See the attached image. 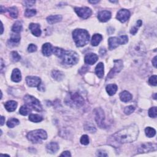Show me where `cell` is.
<instances>
[{"label": "cell", "mask_w": 157, "mask_h": 157, "mask_svg": "<svg viewBox=\"0 0 157 157\" xmlns=\"http://www.w3.org/2000/svg\"><path fill=\"white\" fill-rule=\"evenodd\" d=\"M60 156H71V155L69 151H65V152H63V153L60 155Z\"/></svg>", "instance_id": "bcb514c9"}, {"label": "cell", "mask_w": 157, "mask_h": 157, "mask_svg": "<svg viewBox=\"0 0 157 157\" xmlns=\"http://www.w3.org/2000/svg\"><path fill=\"white\" fill-rule=\"evenodd\" d=\"M46 150L50 154H55L59 150V146L57 142H52L46 145Z\"/></svg>", "instance_id": "ac0fdd59"}, {"label": "cell", "mask_w": 157, "mask_h": 157, "mask_svg": "<svg viewBox=\"0 0 157 157\" xmlns=\"http://www.w3.org/2000/svg\"><path fill=\"white\" fill-rule=\"evenodd\" d=\"M53 53L68 65H74L78 62V54L72 50H66L59 47L53 48Z\"/></svg>", "instance_id": "7a4b0ae2"}, {"label": "cell", "mask_w": 157, "mask_h": 157, "mask_svg": "<svg viewBox=\"0 0 157 157\" xmlns=\"http://www.w3.org/2000/svg\"><path fill=\"white\" fill-rule=\"evenodd\" d=\"M11 58L12 59V60L15 62L20 61V58H21L20 55H18V53L16 51H14V52H11Z\"/></svg>", "instance_id": "d590c367"}, {"label": "cell", "mask_w": 157, "mask_h": 157, "mask_svg": "<svg viewBox=\"0 0 157 157\" xmlns=\"http://www.w3.org/2000/svg\"><path fill=\"white\" fill-rule=\"evenodd\" d=\"M106 91H107L108 93L110 95V96H112L114 95H115V93H116L117 91V85L115 84H109L108 85H107L106 88Z\"/></svg>", "instance_id": "484cf974"}, {"label": "cell", "mask_w": 157, "mask_h": 157, "mask_svg": "<svg viewBox=\"0 0 157 157\" xmlns=\"http://www.w3.org/2000/svg\"><path fill=\"white\" fill-rule=\"evenodd\" d=\"M98 60V56L95 53H89L85 57V63L88 64H94Z\"/></svg>", "instance_id": "2e32d148"}, {"label": "cell", "mask_w": 157, "mask_h": 157, "mask_svg": "<svg viewBox=\"0 0 157 157\" xmlns=\"http://www.w3.org/2000/svg\"><path fill=\"white\" fill-rule=\"evenodd\" d=\"M4 122H5V118H4V117L2 116L1 118V126L3 125Z\"/></svg>", "instance_id": "f907efd6"}, {"label": "cell", "mask_w": 157, "mask_h": 157, "mask_svg": "<svg viewBox=\"0 0 157 157\" xmlns=\"http://www.w3.org/2000/svg\"><path fill=\"white\" fill-rule=\"evenodd\" d=\"M130 17V12L127 9H120L117 15V18L122 23H125L127 22Z\"/></svg>", "instance_id": "4fadbf2b"}, {"label": "cell", "mask_w": 157, "mask_h": 157, "mask_svg": "<svg viewBox=\"0 0 157 157\" xmlns=\"http://www.w3.org/2000/svg\"><path fill=\"white\" fill-rule=\"evenodd\" d=\"M145 133L146 136L148 137H153L156 135V131L155 129L151 127H147L145 128Z\"/></svg>", "instance_id": "4dcf8cb0"}, {"label": "cell", "mask_w": 157, "mask_h": 157, "mask_svg": "<svg viewBox=\"0 0 157 157\" xmlns=\"http://www.w3.org/2000/svg\"><path fill=\"white\" fill-rule=\"evenodd\" d=\"M4 106L8 112H13L17 107V103L15 101H9L5 103Z\"/></svg>", "instance_id": "44dd1931"}, {"label": "cell", "mask_w": 157, "mask_h": 157, "mask_svg": "<svg viewBox=\"0 0 157 157\" xmlns=\"http://www.w3.org/2000/svg\"><path fill=\"white\" fill-rule=\"evenodd\" d=\"M36 11L35 9H26L25 12V16L28 17H30L36 15Z\"/></svg>", "instance_id": "8d00e7d4"}, {"label": "cell", "mask_w": 157, "mask_h": 157, "mask_svg": "<svg viewBox=\"0 0 157 157\" xmlns=\"http://www.w3.org/2000/svg\"><path fill=\"white\" fill-rule=\"evenodd\" d=\"M1 27H2V30H1V34L2 35V34H3V30H4V28H3V24H1Z\"/></svg>", "instance_id": "db71d44e"}, {"label": "cell", "mask_w": 157, "mask_h": 157, "mask_svg": "<svg viewBox=\"0 0 157 157\" xmlns=\"http://www.w3.org/2000/svg\"><path fill=\"white\" fill-rule=\"evenodd\" d=\"M81 142L83 145H87L89 144V138L87 135L82 136L81 139Z\"/></svg>", "instance_id": "ab89813d"}, {"label": "cell", "mask_w": 157, "mask_h": 157, "mask_svg": "<svg viewBox=\"0 0 157 157\" xmlns=\"http://www.w3.org/2000/svg\"><path fill=\"white\" fill-rule=\"evenodd\" d=\"M26 82L27 85L30 87H39L41 84V78L36 76H28L26 78Z\"/></svg>", "instance_id": "5bb4252c"}, {"label": "cell", "mask_w": 157, "mask_h": 157, "mask_svg": "<svg viewBox=\"0 0 157 157\" xmlns=\"http://www.w3.org/2000/svg\"><path fill=\"white\" fill-rule=\"evenodd\" d=\"M128 42V38L126 35L117 37H111L108 40L109 47L110 50H113L117 48L119 45L125 44Z\"/></svg>", "instance_id": "8992f818"}, {"label": "cell", "mask_w": 157, "mask_h": 157, "mask_svg": "<svg viewBox=\"0 0 157 157\" xmlns=\"http://www.w3.org/2000/svg\"><path fill=\"white\" fill-rule=\"evenodd\" d=\"M29 28L33 35L35 36H40L41 35V30L40 25L37 24H30L29 25Z\"/></svg>", "instance_id": "e0dca14e"}, {"label": "cell", "mask_w": 157, "mask_h": 157, "mask_svg": "<svg viewBox=\"0 0 157 157\" xmlns=\"http://www.w3.org/2000/svg\"><path fill=\"white\" fill-rule=\"evenodd\" d=\"M37 50V47L36 45L33 44H31L29 45L28 47V51L30 53L32 52H35Z\"/></svg>", "instance_id": "b9f144b4"}, {"label": "cell", "mask_w": 157, "mask_h": 157, "mask_svg": "<svg viewBox=\"0 0 157 157\" xmlns=\"http://www.w3.org/2000/svg\"><path fill=\"white\" fill-rule=\"evenodd\" d=\"M22 23L19 21L15 22V24L13 25L12 28V31L16 33H19L22 31Z\"/></svg>", "instance_id": "f1b7e54d"}, {"label": "cell", "mask_w": 157, "mask_h": 157, "mask_svg": "<svg viewBox=\"0 0 157 157\" xmlns=\"http://www.w3.org/2000/svg\"><path fill=\"white\" fill-rule=\"evenodd\" d=\"M19 123H20V122L18 119L13 118L9 120L7 123V125L9 128H12L14 127H15L16 126H17V125L19 124Z\"/></svg>", "instance_id": "1f68e13d"}, {"label": "cell", "mask_w": 157, "mask_h": 157, "mask_svg": "<svg viewBox=\"0 0 157 157\" xmlns=\"http://www.w3.org/2000/svg\"><path fill=\"white\" fill-rule=\"evenodd\" d=\"M156 78L157 77L156 75L151 76L149 80V84L153 86H156Z\"/></svg>", "instance_id": "60d3db41"}, {"label": "cell", "mask_w": 157, "mask_h": 157, "mask_svg": "<svg viewBox=\"0 0 157 157\" xmlns=\"http://www.w3.org/2000/svg\"><path fill=\"white\" fill-rule=\"evenodd\" d=\"M35 3V1H25L24 2V6L26 7H31Z\"/></svg>", "instance_id": "7bdbcfd3"}, {"label": "cell", "mask_w": 157, "mask_h": 157, "mask_svg": "<svg viewBox=\"0 0 157 157\" xmlns=\"http://www.w3.org/2000/svg\"><path fill=\"white\" fill-rule=\"evenodd\" d=\"M149 115L152 118H156L157 113H156V108L153 107L149 109Z\"/></svg>", "instance_id": "f35d334b"}, {"label": "cell", "mask_w": 157, "mask_h": 157, "mask_svg": "<svg viewBox=\"0 0 157 157\" xmlns=\"http://www.w3.org/2000/svg\"><path fill=\"white\" fill-rule=\"evenodd\" d=\"M31 112V110L29 107H28L26 106H22V107L20 108L19 112L22 115H27L30 112Z\"/></svg>", "instance_id": "836d02e7"}, {"label": "cell", "mask_w": 157, "mask_h": 157, "mask_svg": "<svg viewBox=\"0 0 157 157\" xmlns=\"http://www.w3.org/2000/svg\"><path fill=\"white\" fill-rule=\"evenodd\" d=\"M52 76L55 80L58 81H61L63 80L64 77V74L62 71L54 70L52 72Z\"/></svg>", "instance_id": "83f0119b"}, {"label": "cell", "mask_w": 157, "mask_h": 157, "mask_svg": "<svg viewBox=\"0 0 157 157\" xmlns=\"http://www.w3.org/2000/svg\"><path fill=\"white\" fill-rule=\"evenodd\" d=\"M114 67L112 69L109 73L108 74L107 77H106V81L108 79H110L112 77H114L117 73L120 72L123 68V61L121 60H114Z\"/></svg>", "instance_id": "9c48e42d"}, {"label": "cell", "mask_w": 157, "mask_h": 157, "mask_svg": "<svg viewBox=\"0 0 157 157\" xmlns=\"http://www.w3.org/2000/svg\"><path fill=\"white\" fill-rule=\"evenodd\" d=\"M95 120L98 125L101 128H106L104 122L105 115L103 110L101 108H96L95 109Z\"/></svg>", "instance_id": "30bf717a"}, {"label": "cell", "mask_w": 157, "mask_h": 157, "mask_svg": "<svg viewBox=\"0 0 157 157\" xmlns=\"http://www.w3.org/2000/svg\"><path fill=\"white\" fill-rule=\"evenodd\" d=\"M97 155L99 156H107L108 154L106 152H104L103 150H99L97 153Z\"/></svg>", "instance_id": "ee69618b"}, {"label": "cell", "mask_w": 157, "mask_h": 157, "mask_svg": "<svg viewBox=\"0 0 157 157\" xmlns=\"http://www.w3.org/2000/svg\"><path fill=\"white\" fill-rule=\"evenodd\" d=\"M53 48L50 43H45L43 45L42 52L45 56H50L53 53Z\"/></svg>", "instance_id": "d6986e66"}, {"label": "cell", "mask_w": 157, "mask_h": 157, "mask_svg": "<svg viewBox=\"0 0 157 157\" xmlns=\"http://www.w3.org/2000/svg\"><path fill=\"white\" fill-rule=\"evenodd\" d=\"M62 16L60 15H55V16H50L47 17V21L49 24H54L62 21Z\"/></svg>", "instance_id": "603a6c76"}, {"label": "cell", "mask_w": 157, "mask_h": 157, "mask_svg": "<svg viewBox=\"0 0 157 157\" xmlns=\"http://www.w3.org/2000/svg\"><path fill=\"white\" fill-rule=\"evenodd\" d=\"M38 90L41 91H44L45 90V88L42 84H41L38 87Z\"/></svg>", "instance_id": "c3c4849f"}, {"label": "cell", "mask_w": 157, "mask_h": 157, "mask_svg": "<svg viewBox=\"0 0 157 157\" xmlns=\"http://www.w3.org/2000/svg\"><path fill=\"white\" fill-rule=\"evenodd\" d=\"M72 37L77 47H83L89 42L90 35L85 30L76 29L72 32Z\"/></svg>", "instance_id": "3957f363"}, {"label": "cell", "mask_w": 157, "mask_h": 157, "mask_svg": "<svg viewBox=\"0 0 157 157\" xmlns=\"http://www.w3.org/2000/svg\"><path fill=\"white\" fill-rule=\"evenodd\" d=\"M74 10L78 16L82 18H84V19H87V18L90 17L92 13L91 9L87 7H75Z\"/></svg>", "instance_id": "7c38bea8"}, {"label": "cell", "mask_w": 157, "mask_h": 157, "mask_svg": "<svg viewBox=\"0 0 157 157\" xmlns=\"http://www.w3.org/2000/svg\"><path fill=\"white\" fill-rule=\"evenodd\" d=\"M26 137L30 141L36 144L47 139V133L43 130H36L28 133Z\"/></svg>", "instance_id": "5b68a950"}, {"label": "cell", "mask_w": 157, "mask_h": 157, "mask_svg": "<svg viewBox=\"0 0 157 157\" xmlns=\"http://www.w3.org/2000/svg\"><path fill=\"white\" fill-rule=\"evenodd\" d=\"M111 18V13L108 11H103L98 13V18L101 22H106Z\"/></svg>", "instance_id": "9a60e30c"}, {"label": "cell", "mask_w": 157, "mask_h": 157, "mask_svg": "<svg viewBox=\"0 0 157 157\" xmlns=\"http://www.w3.org/2000/svg\"><path fill=\"white\" fill-rule=\"evenodd\" d=\"M130 53L134 56H142L146 52V49L142 43H138L131 45L130 49Z\"/></svg>", "instance_id": "ba28073f"}, {"label": "cell", "mask_w": 157, "mask_h": 157, "mask_svg": "<svg viewBox=\"0 0 157 157\" xmlns=\"http://www.w3.org/2000/svg\"><path fill=\"white\" fill-rule=\"evenodd\" d=\"M142 21L141 20H138L137 22V27H139V26H141V25H142Z\"/></svg>", "instance_id": "816d5d0a"}, {"label": "cell", "mask_w": 157, "mask_h": 157, "mask_svg": "<svg viewBox=\"0 0 157 157\" xmlns=\"http://www.w3.org/2000/svg\"><path fill=\"white\" fill-rule=\"evenodd\" d=\"M20 36L19 35H12L10 39L8 41V44L12 46H15L18 45V44L20 43Z\"/></svg>", "instance_id": "cb8c5ba5"}, {"label": "cell", "mask_w": 157, "mask_h": 157, "mask_svg": "<svg viewBox=\"0 0 157 157\" xmlns=\"http://www.w3.org/2000/svg\"><path fill=\"white\" fill-rule=\"evenodd\" d=\"M24 101L27 106L33 108L36 111L41 112L43 110L42 106H41L39 101L35 97L31 95H26L24 97Z\"/></svg>", "instance_id": "52a82bcc"}, {"label": "cell", "mask_w": 157, "mask_h": 157, "mask_svg": "<svg viewBox=\"0 0 157 157\" xmlns=\"http://www.w3.org/2000/svg\"><path fill=\"white\" fill-rule=\"evenodd\" d=\"M137 31H138L137 27V26H134V27H133L131 29V30H130V33H131V34H132V35H135L136 34V33L137 32Z\"/></svg>", "instance_id": "f6af8a7d"}, {"label": "cell", "mask_w": 157, "mask_h": 157, "mask_svg": "<svg viewBox=\"0 0 157 157\" xmlns=\"http://www.w3.org/2000/svg\"><path fill=\"white\" fill-rule=\"evenodd\" d=\"M89 2L91 4H95V3H98L99 2V1H89Z\"/></svg>", "instance_id": "f5cc1de1"}, {"label": "cell", "mask_w": 157, "mask_h": 157, "mask_svg": "<svg viewBox=\"0 0 157 157\" xmlns=\"http://www.w3.org/2000/svg\"><path fill=\"white\" fill-rule=\"evenodd\" d=\"M120 98L124 103H127L132 99L131 94L127 91H123L120 94Z\"/></svg>", "instance_id": "7402d4cb"}, {"label": "cell", "mask_w": 157, "mask_h": 157, "mask_svg": "<svg viewBox=\"0 0 157 157\" xmlns=\"http://www.w3.org/2000/svg\"><path fill=\"white\" fill-rule=\"evenodd\" d=\"M106 50L104 49H101V50H100V54L101 55H104L105 53H106Z\"/></svg>", "instance_id": "681fc988"}, {"label": "cell", "mask_w": 157, "mask_h": 157, "mask_svg": "<svg viewBox=\"0 0 157 157\" xmlns=\"http://www.w3.org/2000/svg\"><path fill=\"white\" fill-rule=\"evenodd\" d=\"M156 150V144L153 143L147 142L142 144L139 146L137 149V151L139 153H146L150 151H155Z\"/></svg>", "instance_id": "8fae6325"}, {"label": "cell", "mask_w": 157, "mask_h": 157, "mask_svg": "<svg viewBox=\"0 0 157 157\" xmlns=\"http://www.w3.org/2000/svg\"><path fill=\"white\" fill-rule=\"evenodd\" d=\"M29 120L31 122L38 123L43 120V117L38 114H31L29 116Z\"/></svg>", "instance_id": "f546056e"}, {"label": "cell", "mask_w": 157, "mask_h": 157, "mask_svg": "<svg viewBox=\"0 0 157 157\" xmlns=\"http://www.w3.org/2000/svg\"><path fill=\"white\" fill-rule=\"evenodd\" d=\"M11 80L14 82H19L22 80L21 72L18 69L16 68L13 70L11 76Z\"/></svg>", "instance_id": "ffe728a7"}, {"label": "cell", "mask_w": 157, "mask_h": 157, "mask_svg": "<svg viewBox=\"0 0 157 157\" xmlns=\"http://www.w3.org/2000/svg\"><path fill=\"white\" fill-rule=\"evenodd\" d=\"M7 11L9 12L10 16L14 18H17L18 17V10L17 7H11L10 8L7 9Z\"/></svg>", "instance_id": "d6a6232c"}, {"label": "cell", "mask_w": 157, "mask_h": 157, "mask_svg": "<svg viewBox=\"0 0 157 157\" xmlns=\"http://www.w3.org/2000/svg\"><path fill=\"white\" fill-rule=\"evenodd\" d=\"M139 135V128L133 124L122 129L112 135L114 141L118 143H131L135 141Z\"/></svg>", "instance_id": "6da1fadb"}, {"label": "cell", "mask_w": 157, "mask_h": 157, "mask_svg": "<svg viewBox=\"0 0 157 157\" xmlns=\"http://www.w3.org/2000/svg\"><path fill=\"white\" fill-rule=\"evenodd\" d=\"M85 130L87 131H89L91 133H93L95 132H96V130L95 127H94V125H93L92 124H87L85 125Z\"/></svg>", "instance_id": "e575fe53"}, {"label": "cell", "mask_w": 157, "mask_h": 157, "mask_svg": "<svg viewBox=\"0 0 157 157\" xmlns=\"http://www.w3.org/2000/svg\"><path fill=\"white\" fill-rule=\"evenodd\" d=\"M156 56H155L154 59L152 60V64H153V65L154 66L155 68H156Z\"/></svg>", "instance_id": "7dc6e473"}, {"label": "cell", "mask_w": 157, "mask_h": 157, "mask_svg": "<svg viewBox=\"0 0 157 157\" xmlns=\"http://www.w3.org/2000/svg\"><path fill=\"white\" fill-rule=\"evenodd\" d=\"M65 103L72 108H81L84 104V99L78 93H69L66 97Z\"/></svg>", "instance_id": "277c9868"}, {"label": "cell", "mask_w": 157, "mask_h": 157, "mask_svg": "<svg viewBox=\"0 0 157 157\" xmlns=\"http://www.w3.org/2000/svg\"><path fill=\"white\" fill-rule=\"evenodd\" d=\"M104 64L103 63H99L95 68V73L99 78H101L104 76Z\"/></svg>", "instance_id": "d4e9b609"}, {"label": "cell", "mask_w": 157, "mask_h": 157, "mask_svg": "<svg viewBox=\"0 0 157 157\" xmlns=\"http://www.w3.org/2000/svg\"><path fill=\"white\" fill-rule=\"evenodd\" d=\"M103 36L100 34H95L93 37H92L91 39V45L93 46L98 45L101 41H102Z\"/></svg>", "instance_id": "4316f807"}, {"label": "cell", "mask_w": 157, "mask_h": 157, "mask_svg": "<svg viewBox=\"0 0 157 157\" xmlns=\"http://www.w3.org/2000/svg\"><path fill=\"white\" fill-rule=\"evenodd\" d=\"M135 110V108L133 106H129L128 107H126L124 110V112L127 115H130L132 114Z\"/></svg>", "instance_id": "74e56055"}]
</instances>
